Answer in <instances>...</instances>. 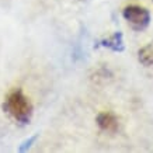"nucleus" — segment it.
<instances>
[{
    "label": "nucleus",
    "instance_id": "obj_1",
    "mask_svg": "<svg viewBox=\"0 0 153 153\" xmlns=\"http://www.w3.org/2000/svg\"><path fill=\"white\" fill-rule=\"evenodd\" d=\"M3 111L20 125H28L34 115V107L21 88H13L3 101Z\"/></svg>",
    "mask_w": 153,
    "mask_h": 153
},
{
    "label": "nucleus",
    "instance_id": "obj_2",
    "mask_svg": "<svg viewBox=\"0 0 153 153\" xmlns=\"http://www.w3.org/2000/svg\"><path fill=\"white\" fill-rule=\"evenodd\" d=\"M122 17L134 31H145L150 24V13L143 6L129 4L122 10Z\"/></svg>",
    "mask_w": 153,
    "mask_h": 153
},
{
    "label": "nucleus",
    "instance_id": "obj_3",
    "mask_svg": "<svg viewBox=\"0 0 153 153\" xmlns=\"http://www.w3.org/2000/svg\"><path fill=\"white\" fill-rule=\"evenodd\" d=\"M97 47L110 49L111 52H118V53H121V52L125 51L124 34L121 33V31H115L114 34L108 35V37L101 38V39L97 42Z\"/></svg>",
    "mask_w": 153,
    "mask_h": 153
},
{
    "label": "nucleus",
    "instance_id": "obj_4",
    "mask_svg": "<svg viewBox=\"0 0 153 153\" xmlns=\"http://www.w3.org/2000/svg\"><path fill=\"white\" fill-rule=\"evenodd\" d=\"M96 122H97L98 128L104 132H108V134H114L118 131V126H120V122H118V117L111 111H102L100 112L96 118Z\"/></svg>",
    "mask_w": 153,
    "mask_h": 153
},
{
    "label": "nucleus",
    "instance_id": "obj_5",
    "mask_svg": "<svg viewBox=\"0 0 153 153\" xmlns=\"http://www.w3.org/2000/svg\"><path fill=\"white\" fill-rule=\"evenodd\" d=\"M138 62L145 68H153V39L138 51Z\"/></svg>",
    "mask_w": 153,
    "mask_h": 153
},
{
    "label": "nucleus",
    "instance_id": "obj_6",
    "mask_svg": "<svg viewBox=\"0 0 153 153\" xmlns=\"http://www.w3.org/2000/svg\"><path fill=\"white\" fill-rule=\"evenodd\" d=\"M39 138V134H34L31 135V136H28L25 140H23L21 143H20L19 146V152L20 153H24V152H28L30 149H31V146H33L35 142H37V139Z\"/></svg>",
    "mask_w": 153,
    "mask_h": 153
}]
</instances>
